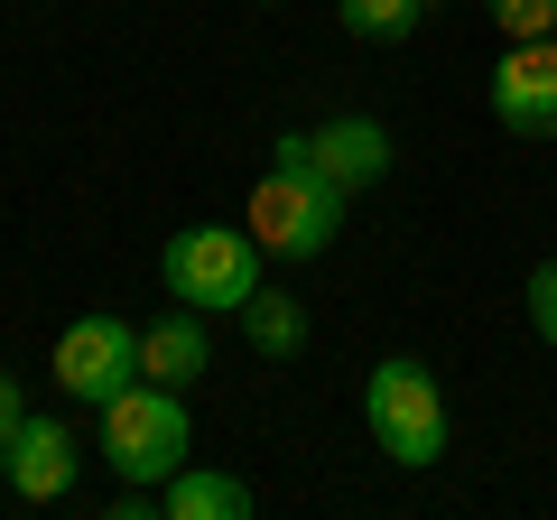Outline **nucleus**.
<instances>
[{
  "instance_id": "obj_13",
  "label": "nucleus",
  "mask_w": 557,
  "mask_h": 520,
  "mask_svg": "<svg viewBox=\"0 0 557 520\" xmlns=\"http://www.w3.org/2000/svg\"><path fill=\"white\" fill-rule=\"evenodd\" d=\"M493 28H502V47L557 38V0H493Z\"/></svg>"
},
{
  "instance_id": "obj_6",
  "label": "nucleus",
  "mask_w": 557,
  "mask_h": 520,
  "mask_svg": "<svg viewBox=\"0 0 557 520\" xmlns=\"http://www.w3.org/2000/svg\"><path fill=\"white\" fill-rule=\"evenodd\" d=\"M493 121L520 131V140H557V38H530V47H502L493 65Z\"/></svg>"
},
{
  "instance_id": "obj_8",
  "label": "nucleus",
  "mask_w": 557,
  "mask_h": 520,
  "mask_svg": "<svg viewBox=\"0 0 557 520\" xmlns=\"http://www.w3.org/2000/svg\"><path fill=\"white\" fill-rule=\"evenodd\" d=\"M307 159L325 168V177L344 186V196H362V186H381L391 177V131H381L372 112H335V121H317V131H307Z\"/></svg>"
},
{
  "instance_id": "obj_2",
  "label": "nucleus",
  "mask_w": 557,
  "mask_h": 520,
  "mask_svg": "<svg viewBox=\"0 0 557 520\" xmlns=\"http://www.w3.org/2000/svg\"><path fill=\"white\" fill-rule=\"evenodd\" d=\"M260 270H270V251L251 242V223H186V233H168L159 251V280L177 307H196V317H242L260 288Z\"/></svg>"
},
{
  "instance_id": "obj_15",
  "label": "nucleus",
  "mask_w": 557,
  "mask_h": 520,
  "mask_svg": "<svg viewBox=\"0 0 557 520\" xmlns=\"http://www.w3.org/2000/svg\"><path fill=\"white\" fill-rule=\"evenodd\" d=\"M20 419H28V400H20V381H10V372H0V446H10V437H20Z\"/></svg>"
},
{
  "instance_id": "obj_1",
  "label": "nucleus",
  "mask_w": 557,
  "mask_h": 520,
  "mask_svg": "<svg viewBox=\"0 0 557 520\" xmlns=\"http://www.w3.org/2000/svg\"><path fill=\"white\" fill-rule=\"evenodd\" d=\"M344 205H354V196L307 159V131H278L270 168L251 177L242 223H251V242L270 260H325V251H335V233H344Z\"/></svg>"
},
{
  "instance_id": "obj_4",
  "label": "nucleus",
  "mask_w": 557,
  "mask_h": 520,
  "mask_svg": "<svg viewBox=\"0 0 557 520\" xmlns=\"http://www.w3.org/2000/svg\"><path fill=\"white\" fill-rule=\"evenodd\" d=\"M196 456V428H186V391H168V381L139 372L121 400H102V465H112L121 483H149L159 493L177 465Z\"/></svg>"
},
{
  "instance_id": "obj_10",
  "label": "nucleus",
  "mask_w": 557,
  "mask_h": 520,
  "mask_svg": "<svg viewBox=\"0 0 557 520\" xmlns=\"http://www.w3.org/2000/svg\"><path fill=\"white\" fill-rule=\"evenodd\" d=\"M159 511H168V520H251V483L223 474V465H196V456H186L177 474L159 483Z\"/></svg>"
},
{
  "instance_id": "obj_11",
  "label": "nucleus",
  "mask_w": 557,
  "mask_h": 520,
  "mask_svg": "<svg viewBox=\"0 0 557 520\" xmlns=\"http://www.w3.org/2000/svg\"><path fill=\"white\" fill-rule=\"evenodd\" d=\"M242 344H251L260 362H298L307 354V307L288 298V288H251V307H242Z\"/></svg>"
},
{
  "instance_id": "obj_9",
  "label": "nucleus",
  "mask_w": 557,
  "mask_h": 520,
  "mask_svg": "<svg viewBox=\"0 0 557 520\" xmlns=\"http://www.w3.org/2000/svg\"><path fill=\"white\" fill-rule=\"evenodd\" d=\"M205 362H214V335H205L196 307H168L159 325H139V372H149V381L186 391V381H205Z\"/></svg>"
},
{
  "instance_id": "obj_14",
  "label": "nucleus",
  "mask_w": 557,
  "mask_h": 520,
  "mask_svg": "<svg viewBox=\"0 0 557 520\" xmlns=\"http://www.w3.org/2000/svg\"><path fill=\"white\" fill-rule=\"evenodd\" d=\"M530 325H539V344L557 354V251L530 270Z\"/></svg>"
},
{
  "instance_id": "obj_7",
  "label": "nucleus",
  "mask_w": 557,
  "mask_h": 520,
  "mask_svg": "<svg viewBox=\"0 0 557 520\" xmlns=\"http://www.w3.org/2000/svg\"><path fill=\"white\" fill-rule=\"evenodd\" d=\"M0 474H10V493H20V502H65V493H75V474H84L75 428H65V419H38V409H28L20 437L0 446Z\"/></svg>"
},
{
  "instance_id": "obj_12",
  "label": "nucleus",
  "mask_w": 557,
  "mask_h": 520,
  "mask_svg": "<svg viewBox=\"0 0 557 520\" xmlns=\"http://www.w3.org/2000/svg\"><path fill=\"white\" fill-rule=\"evenodd\" d=\"M437 0H335V20H344V38H362V47H399V38H418V20H428Z\"/></svg>"
},
{
  "instance_id": "obj_3",
  "label": "nucleus",
  "mask_w": 557,
  "mask_h": 520,
  "mask_svg": "<svg viewBox=\"0 0 557 520\" xmlns=\"http://www.w3.org/2000/svg\"><path fill=\"white\" fill-rule=\"evenodd\" d=\"M362 428H372V446L399 465V474H428V465L446 456V391L437 372L418 354H381L372 381H362Z\"/></svg>"
},
{
  "instance_id": "obj_5",
  "label": "nucleus",
  "mask_w": 557,
  "mask_h": 520,
  "mask_svg": "<svg viewBox=\"0 0 557 520\" xmlns=\"http://www.w3.org/2000/svg\"><path fill=\"white\" fill-rule=\"evenodd\" d=\"M47 381H57L75 409H102V400H121L139 381V325H121V317H75L57 335V354H47Z\"/></svg>"
}]
</instances>
